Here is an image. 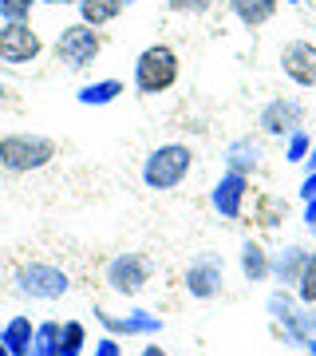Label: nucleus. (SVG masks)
<instances>
[{
    "mask_svg": "<svg viewBox=\"0 0 316 356\" xmlns=\"http://www.w3.org/2000/svg\"><path fill=\"white\" fill-rule=\"evenodd\" d=\"M308 163H313V166H316V147H313V154H308Z\"/></svg>",
    "mask_w": 316,
    "mask_h": 356,
    "instance_id": "31",
    "label": "nucleus"
},
{
    "mask_svg": "<svg viewBox=\"0 0 316 356\" xmlns=\"http://www.w3.org/2000/svg\"><path fill=\"white\" fill-rule=\"evenodd\" d=\"M226 163H229L233 175H249V170H257V163H261V151H257V143L253 139H238L226 151Z\"/></svg>",
    "mask_w": 316,
    "mask_h": 356,
    "instance_id": "16",
    "label": "nucleus"
},
{
    "mask_svg": "<svg viewBox=\"0 0 316 356\" xmlns=\"http://www.w3.org/2000/svg\"><path fill=\"white\" fill-rule=\"evenodd\" d=\"M103 51V36L95 32L91 24H67L56 36V56H60V64H67L72 72H83L88 64H95V56Z\"/></svg>",
    "mask_w": 316,
    "mask_h": 356,
    "instance_id": "4",
    "label": "nucleus"
},
{
    "mask_svg": "<svg viewBox=\"0 0 316 356\" xmlns=\"http://www.w3.org/2000/svg\"><path fill=\"white\" fill-rule=\"evenodd\" d=\"M241 269H245V277L249 281H261L269 273V261H265V254H261V245H253V242H245V250H241Z\"/></svg>",
    "mask_w": 316,
    "mask_h": 356,
    "instance_id": "19",
    "label": "nucleus"
},
{
    "mask_svg": "<svg viewBox=\"0 0 316 356\" xmlns=\"http://www.w3.org/2000/svg\"><path fill=\"white\" fill-rule=\"evenodd\" d=\"M190 166H194V151H190L186 143H163V147H154V151L147 154V163H142V182H147L151 191H174V186L186 182Z\"/></svg>",
    "mask_w": 316,
    "mask_h": 356,
    "instance_id": "1",
    "label": "nucleus"
},
{
    "mask_svg": "<svg viewBox=\"0 0 316 356\" xmlns=\"http://www.w3.org/2000/svg\"><path fill=\"white\" fill-rule=\"evenodd\" d=\"M32 337H36V329H32L28 317H13L8 325H4V332H0V341H4V348H8L13 356H28Z\"/></svg>",
    "mask_w": 316,
    "mask_h": 356,
    "instance_id": "15",
    "label": "nucleus"
},
{
    "mask_svg": "<svg viewBox=\"0 0 316 356\" xmlns=\"http://www.w3.org/2000/svg\"><path fill=\"white\" fill-rule=\"evenodd\" d=\"M170 13H186V16H206L214 8V0H166Z\"/></svg>",
    "mask_w": 316,
    "mask_h": 356,
    "instance_id": "24",
    "label": "nucleus"
},
{
    "mask_svg": "<svg viewBox=\"0 0 316 356\" xmlns=\"http://www.w3.org/2000/svg\"><path fill=\"white\" fill-rule=\"evenodd\" d=\"M0 356H13V353H8V348H4V341H0Z\"/></svg>",
    "mask_w": 316,
    "mask_h": 356,
    "instance_id": "30",
    "label": "nucleus"
},
{
    "mask_svg": "<svg viewBox=\"0 0 316 356\" xmlns=\"http://www.w3.org/2000/svg\"><path fill=\"white\" fill-rule=\"evenodd\" d=\"M142 356H166V353L158 348V344H147V348H142Z\"/></svg>",
    "mask_w": 316,
    "mask_h": 356,
    "instance_id": "28",
    "label": "nucleus"
},
{
    "mask_svg": "<svg viewBox=\"0 0 316 356\" xmlns=\"http://www.w3.org/2000/svg\"><path fill=\"white\" fill-rule=\"evenodd\" d=\"M40 4H79V0H40Z\"/></svg>",
    "mask_w": 316,
    "mask_h": 356,
    "instance_id": "29",
    "label": "nucleus"
},
{
    "mask_svg": "<svg viewBox=\"0 0 316 356\" xmlns=\"http://www.w3.org/2000/svg\"><path fill=\"white\" fill-rule=\"evenodd\" d=\"M281 67H285V76H289L292 83L316 88V44H308V40H292V44H285V51H281Z\"/></svg>",
    "mask_w": 316,
    "mask_h": 356,
    "instance_id": "8",
    "label": "nucleus"
},
{
    "mask_svg": "<svg viewBox=\"0 0 316 356\" xmlns=\"http://www.w3.org/2000/svg\"><path fill=\"white\" fill-rule=\"evenodd\" d=\"M60 329H63V325H56V321L40 325L36 337H32V348H28V356H60Z\"/></svg>",
    "mask_w": 316,
    "mask_h": 356,
    "instance_id": "18",
    "label": "nucleus"
},
{
    "mask_svg": "<svg viewBox=\"0 0 316 356\" xmlns=\"http://www.w3.org/2000/svg\"><path fill=\"white\" fill-rule=\"evenodd\" d=\"M147 281H151V261L142 254H119L107 266V285L115 293H123V297H135Z\"/></svg>",
    "mask_w": 316,
    "mask_h": 356,
    "instance_id": "7",
    "label": "nucleus"
},
{
    "mask_svg": "<svg viewBox=\"0 0 316 356\" xmlns=\"http://www.w3.org/2000/svg\"><path fill=\"white\" fill-rule=\"evenodd\" d=\"M131 4L135 0H79V16H83V24L103 28V24H111L123 8H131Z\"/></svg>",
    "mask_w": 316,
    "mask_h": 356,
    "instance_id": "13",
    "label": "nucleus"
},
{
    "mask_svg": "<svg viewBox=\"0 0 316 356\" xmlns=\"http://www.w3.org/2000/svg\"><path fill=\"white\" fill-rule=\"evenodd\" d=\"M304 151H308V139H304V131H292V135H289V163H301Z\"/></svg>",
    "mask_w": 316,
    "mask_h": 356,
    "instance_id": "25",
    "label": "nucleus"
},
{
    "mask_svg": "<svg viewBox=\"0 0 316 356\" xmlns=\"http://www.w3.org/2000/svg\"><path fill=\"white\" fill-rule=\"evenodd\" d=\"M229 13L238 16L245 28H261L273 20L277 13V0H229Z\"/></svg>",
    "mask_w": 316,
    "mask_h": 356,
    "instance_id": "12",
    "label": "nucleus"
},
{
    "mask_svg": "<svg viewBox=\"0 0 316 356\" xmlns=\"http://www.w3.org/2000/svg\"><path fill=\"white\" fill-rule=\"evenodd\" d=\"M16 289L24 297H36V301H56L67 293V273L48 266V261H32L16 273Z\"/></svg>",
    "mask_w": 316,
    "mask_h": 356,
    "instance_id": "6",
    "label": "nucleus"
},
{
    "mask_svg": "<svg viewBox=\"0 0 316 356\" xmlns=\"http://www.w3.org/2000/svg\"><path fill=\"white\" fill-rule=\"evenodd\" d=\"M186 289L190 297H214L217 289H222V261L217 257H202V261H194V266L186 269Z\"/></svg>",
    "mask_w": 316,
    "mask_h": 356,
    "instance_id": "10",
    "label": "nucleus"
},
{
    "mask_svg": "<svg viewBox=\"0 0 316 356\" xmlns=\"http://www.w3.org/2000/svg\"><path fill=\"white\" fill-rule=\"evenodd\" d=\"M178 83V51L170 44H151L135 60V91L139 95H163Z\"/></svg>",
    "mask_w": 316,
    "mask_h": 356,
    "instance_id": "3",
    "label": "nucleus"
},
{
    "mask_svg": "<svg viewBox=\"0 0 316 356\" xmlns=\"http://www.w3.org/2000/svg\"><path fill=\"white\" fill-rule=\"evenodd\" d=\"M95 356H123V348H119V341H115V337H107V341L95 344Z\"/></svg>",
    "mask_w": 316,
    "mask_h": 356,
    "instance_id": "26",
    "label": "nucleus"
},
{
    "mask_svg": "<svg viewBox=\"0 0 316 356\" xmlns=\"http://www.w3.org/2000/svg\"><path fill=\"white\" fill-rule=\"evenodd\" d=\"M36 0H0V20H28Z\"/></svg>",
    "mask_w": 316,
    "mask_h": 356,
    "instance_id": "23",
    "label": "nucleus"
},
{
    "mask_svg": "<svg viewBox=\"0 0 316 356\" xmlns=\"http://www.w3.org/2000/svg\"><path fill=\"white\" fill-rule=\"evenodd\" d=\"M56 159V143L48 135H4L0 139V170L8 175H28V170H40Z\"/></svg>",
    "mask_w": 316,
    "mask_h": 356,
    "instance_id": "2",
    "label": "nucleus"
},
{
    "mask_svg": "<svg viewBox=\"0 0 316 356\" xmlns=\"http://www.w3.org/2000/svg\"><path fill=\"white\" fill-rule=\"evenodd\" d=\"M40 51H44V40L28 20H4L0 24V60L4 64H32Z\"/></svg>",
    "mask_w": 316,
    "mask_h": 356,
    "instance_id": "5",
    "label": "nucleus"
},
{
    "mask_svg": "<svg viewBox=\"0 0 316 356\" xmlns=\"http://www.w3.org/2000/svg\"><path fill=\"white\" fill-rule=\"evenodd\" d=\"M83 341H88V332L79 321H67L60 329V356H79L83 353Z\"/></svg>",
    "mask_w": 316,
    "mask_h": 356,
    "instance_id": "20",
    "label": "nucleus"
},
{
    "mask_svg": "<svg viewBox=\"0 0 316 356\" xmlns=\"http://www.w3.org/2000/svg\"><path fill=\"white\" fill-rule=\"evenodd\" d=\"M95 317L107 325L111 332H126V337H135V332H154L163 329V321L151 317V313H131V317H111V313H103V309H95Z\"/></svg>",
    "mask_w": 316,
    "mask_h": 356,
    "instance_id": "14",
    "label": "nucleus"
},
{
    "mask_svg": "<svg viewBox=\"0 0 316 356\" xmlns=\"http://www.w3.org/2000/svg\"><path fill=\"white\" fill-rule=\"evenodd\" d=\"M281 218H285V202L273 198V194H265V198L257 202V222H261V226H277Z\"/></svg>",
    "mask_w": 316,
    "mask_h": 356,
    "instance_id": "21",
    "label": "nucleus"
},
{
    "mask_svg": "<svg viewBox=\"0 0 316 356\" xmlns=\"http://www.w3.org/2000/svg\"><path fill=\"white\" fill-rule=\"evenodd\" d=\"M313 194H316V175L308 178V182H304V198H313Z\"/></svg>",
    "mask_w": 316,
    "mask_h": 356,
    "instance_id": "27",
    "label": "nucleus"
},
{
    "mask_svg": "<svg viewBox=\"0 0 316 356\" xmlns=\"http://www.w3.org/2000/svg\"><path fill=\"white\" fill-rule=\"evenodd\" d=\"M297 285H301V301H308V305H313V301H316V254L304 261L301 281H297Z\"/></svg>",
    "mask_w": 316,
    "mask_h": 356,
    "instance_id": "22",
    "label": "nucleus"
},
{
    "mask_svg": "<svg viewBox=\"0 0 316 356\" xmlns=\"http://www.w3.org/2000/svg\"><path fill=\"white\" fill-rule=\"evenodd\" d=\"M301 103L297 99H273L261 111V127L265 135H292V131H301Z\"/></svg>",
    "mask_w": 316,
    "mask_h": 356,
    "instance_id": "9",
    "label": "nucleus"
},
{
    "mask_svg": "<svg viewBox=\"0 0 316 356\" xmlns=\"http://www.w3.org/2000/svg\"><path fill=\"white\" fill-rule=\"evenodd\" d=\"M241 202H245V175H233V170H229V175L214 186V210L222 218H238Z\"/></svg>",
    "mask_w": 316,
    "mask_h": 356,
    "instance_id": "11",
    "label": "nucleus"
},
{
    "mask_svg": "<svg viewBox=\"0 0 316 356\" xmlns=\"http://www.w3.org/2000/svg\"><path fill=\"white\" fill-rule=\"evenodd\" d=\"M115 95H123V83H119V79H99V83H88V88L79 91V103H83V107H103V103H111Z\"/></svg>",
    "mask_w": 316,
    "mask_h": 356,
    "instance_id": "17",
    "label": "nucleus"
}]
</instances>
